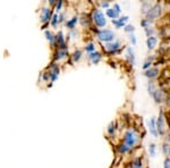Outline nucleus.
Instances as JSON below:
<instances>
[{
    "instance_id": "nucleus-1",
    "label": "nucleus",
    "mask_w": 170,
    "mask_h": 168,
    "mask_svg": "<svg viewBox=\"0 0 170 168\" xmlns=\"http://www.w3.org/2000/svg\"><path fill=\"white\" fill-rule=\"evenodd\" d=\"M124 141H125L126 146H128L129 148H132V147L135 146L137 143V141H138V135H137V133L135 131H132V130H130V131H128L126 133Z\"/></svg>"
},
{
    "instance_id": "nucleus-2",
    "label": "nucleus",
    "mask_w": 170,
    "mask_h": 168,
    "mask_svg": "<svg viewBox=\"0 0 170 168\" xmlns=\"http://www.w3.org/2000/svg\"><path fill=\"white\" fill-rule=\"evenodd\" d=\"M98 37L100 39L101 41H104V42H109L111 40H114V37H115V33L110 30H101L98 32Z\"/></svg>"
},
{
    "instance_id": "nucleus-3",
    "label": "nucleus",
    "mask_w": 170,
    "mask_h": 168,
    "mask_svg": "<svg viewBox=\"0 0 170 168\" xmlns=\"http://www.w3.org/2000/svg\"><path fill=\"white\" fill-rule=\"evenodd\" d=\"M93 21L98 26L103 27L106 24H107V21L104 18V15L102 14V11L99 10V9H95L94 10V14H93Z\"/></svg>"
},
{
    "instance_id": "nucleus-4",
    "label": "nucleus",
    "mask_w": 170,
    "mask_h": 168,
    "mask_svg": "<svg viewBox=\"0 0 170 168\" xmlns=\"http://www.w3.org/2000/svg\"><path fill=\"white\" fill-rule=\"evenodd\" d=\"M160 14H161V7H160V5H154V6H152V8L150 10L146 13V19L149 21H153L155 19L156 17H159Z\"/></svg>"
},
{
    "instance_id": "nucleus-5",
    "label": "nucleus",
    "mask_w": 170,
    "mask_h": 168,
    "mask_svg": "<svg viewBox=\"0 0 170 168\" xmlns=\"http://www.w3.org/2000/svg\"><path fill=\"white\" fill-rule=\"evenodd\" d=\"M156 130H158V132H159L160 134H163V133H164V119H163L162 112L160 114L159 118L156 120Z\"/></svg>"
},
{
    "instance_id": "nucleus-6",
    "label": "nucleus",
    "mask_w": 170,
    "mask_h": 168,
    "mask_svg": "<svg viewBox=\"0 0 170 168\" xmlns=\"http://www.w3.org/2000/svg\"><path fill=\"white\" fill-rule=\"evenodd\" d=\"M119 47H120V42H112V43H107L106 45V49H107L109 53H115V51H117L119 49Z\"/></svg>"
},
{
    "instance_id": "nucleus-7",
    "label": "nucleus",
    "mask_w": 170,
    "mask_h": 168,
    "mask_svg": "<svg viewBox=\"0 0 170 168\" xmlns=\"http://www.w3.org/2000/svg\"><path fill=\"white\" fill-rule=\"evenodd\" d=\"M149 124V128H150V132L152 133L153 136H158V130H156V126H155V119L154 118H151V119L148 122Z\"/></svg>"
},
{
    "instance_id": "nucleus-8",
    "label": "nucleus",
    "mask_w": 170,
    "mask_h": 168,
    "mask_svg": "<svg viewBox=\"0 0 170 168\" xmlns=\"http://www.w3.org/2000/svg\"><path fill=\"white\" fill-rule=\"evenodd\" d=\"M158 74H159V69L158 68H150V69L145 72V76L149 77V79H154V77L158 76Z\"/></svg>"
},
{
    "instance_id": "nucleus-9",
    "label": "nucleus",
    "mask_w": 170,
    "mask_h": 168,
    "mask_svg": "<svg viewBox=\"0 0 170 168\" xmlns=\"http://www.w3.org/2000/svg\"><path fill=\"white\" fill-rule=\"evenodd\" d=\"M127 21H128V16H124V17H120V18H119V21H116V19H114V21H112V23L115 24L117 29H120L122 26H124V25H125Z\"/></svg>"
},
{
    "instance_id": "nucleus-10",
    "label": "nucleus",
    "mask_w": 170,
    "mask_h": 168,
    "mask_svg": "<svg viewBox=\"0 0 170 168\" xmlns=\"http://www.w3.org/2000/svg\"><path fill=\"white\" fill-rule=\"evenodd\" d=\"M156 37H148V40H146V45H148L149 50H152V49H154V47L156 45Z\"/></svg>"
},
{
    "instance_id": "nucleus-11",
    "label": "nucleus",
    "mask_w": 170,
    "mask_h": 168,
    "mask_svg": "<svg viewBox=\"0 0 170 168\" xmlns=\"http://www.w3.org/2000/svg\"><path fill=\"white\" fill-rule=\"evenodd\" d=\"M152 97L154 98L155 102H158V104L162 102V100H163V93H162V91H160V90H155V92L152 94Z\"/></svg>"
},
{
    "instance_id": "nucleus-12",
    "label": "nucleus",
    "mask_w": 170,
    "mask_h": 168,
    "mask_svg": "<svg viewBox=\"0 0 170 168\" xmlns=\"http://www.w3.org/2000/svg\"><path fill=\"white\" fill-rule=\"evenodd\" d=\"M127 59L129 60V63L132 64V65L135 64V56H134V51L132 48L127 49Z\"/></svg>"
},
{
    "instance_id": "nucleus-13",
    "label": "nucleus",
    "mask_w": 170,
    "mask_h": 168,
    "mask_svg": "<svg viewBox=\"0 0 170 168\" xmlns=\"http://www.w3.org/2000/svg\"><path fill=\"white\" fill-rule=\"evenodd\" d=\"M90 59L92 60L93 64H98L101 59V55L99 53H92L90 55Z\"/></svg>"
},
{
    "instance_id": "nucleus-14",
    "label": "nucleus",
    "mask_w": 170,
    "mask_h": 168,
    "mask_svg": "<svg viewBox=\"0 0 170 168\" xmlns=\"http://www.w3.org/2000/svg\"><path fill=\"white\" fill-rule=\"evenodd\" d=\"M107 15L109 16L110 18H112V21H114L115 18H117V17H118L119 14L117 13V10H116V9H114V8H109V9L107 10Z\"/></svg>"
},
{
    "instance_id": "nucleus-15",
    "label": "nucleus",
    "mask_w": 170,
    "mask_h": 168,
    "mask_svg": "<svg viewBox=\"0 0 170 168\" xmlns=\"http://www.w3.org/2000/svg\"><path fill=\"white\" fill-rule=\"evenodd\" d=\"M151 4L150 2H148V1H144L143 4H142V8H141V10H142V13L143 14H145L146 15V13H148L150 9H151Z\"/></svg>"
},
{
    "instance_id": "nucleus-16",
    "label": "nucleus",
    "mask_w": 170,
    "mask_h": 168,
    "mask_svg": "<svg viewBox=\"0 0 170 168\" xmlns=\"http://www.w3.org/2000/svg\"><path fill=\"white\" fill-rule=\"evenodd\" d=\"M115 131H116V126H115V123L114 122H111L109 124V126H108V133L110 135H114L115 134Z\"/></svg>"
},
{
    "instance_id": "nucleus-17",
    "label": "nucleus",
    "mask_w": 170,
    "mask_h": 168,
    "mask_svg": "<svg viewBox=\"0 0 170 168\" xmlns=\"http://www.w3.org/2000/svg\"><path fill=\"white\" fill-rule=\"evenodd\" d=\"M129 147L128 146H126V144H122V146H119L118 147V150L120 151L122 153H125V152H127V151H129Z\"/></svg>"
},
{
    "instance_id": "nucleus-18",
    "label": "nucleus",
    "mask_w": 170,
    "mask_h": 168,
    "mask_svg": "<svg viewBox=\"0 0 170 168\" xmlns=\"http://www.w3.org/2000/svg\"><path fill=\"white\" fill-rule=\"evenodd\" d=\"M149 92H150V94H153L155 92L154 82H149Z\"/></svg>"
},
{
    "instance_id": "nucleus-19",
    "label": "nucleus",
    "mask_w": 170,
    "mask_h": 168,
    "mask_svg": "<svg viewBox=\"0 0 170 168\" xmlns=\"http://www.w3.org/2000/svg\"><path fill=\"white\" fill-rule=\"evenodd\" d=\"M152 61H153V57H151V58H148V60L144 63V65H143V68L144 69H148L149 67H150V65L152 64Z\"/></svg>"
},
{
    "instance_id": "nucleus-20",
    "label": "nucleus",
    "mask_w": 170,
    "mask_h": 168,
    "mask_svg": "<svg viewBox=\"0 0 170 168\" xmlns=\"http://www.w3.org/2000/svg\"><path fill=\"white\" fill-rule=\"evenodd\" d=\"M149 150H150V154H151V157H155V144H150V148H149Z\"/></svg>"
},
{
    "instance_id": "nucleus-21",
    "label": "nucleus",
    "mask_w": 170,
    "mask_h": 168,
    "mask_svg": "<svg viewBox=\"0 0 170 168\" xmlns=\"http://www.w3.org/2000/svg\"><path fill=\"white\" fill-rule=\"evenodd\" d=\"M50 16V11L48 9H43V15H42V21H47Z\"/></svg>"
},
{
    "instance_id": "nucleus-22",
    "label": "nucleus",
    "mask_w": 170,
    "mask_h": 168,
    "mask_svg": "<svg viewBox=\"0 0 170 168\" xmlns=\"http://www.w3.org/2000/svg\"><path fill=\"white\" fill-rule=\"evenodd\" d=\"M151 22H152V21H149V19H144V21H142V22H141V25L144 27V29H148L149 25L151 24Z\"/></svg>"
},
{
    "instance_id": "nucleus-23",
    "label": "nucleus",
    "mask_w": 170,
    "mask_h": 168,
    "mask_svg": "<svg viewBox=\"0 0 170 168\" xmlns=\"http://www.w3.org/2000/svg\"><path fill=\"white\" fill-rule=\"evenodd\" d=\"M134 31H135V27L133 25H127L125 27V32H127V33H133Z\"/></svg>"
},
{
    "instance_id": "nucleus-24",
    "label": "nucleus",
    "mask_w": 170,
    "mask_h": 168,
    "mask_svg": "<svg viewBox=\"0 0 170 168\" xmlns=\"http://www.w3.org/2000/svg\"><path fill=\"white\" fill-rule=\"evenodd\" d=\"M145 33H146L148 37H152V34L154 33V30H152V29L148 27V29H145Z\"/></svg>"
},
{
    "instance_id": "nucleus-25",
    "label": "nucleus",
    "mask_w": 170,
    "mask_h": 168,
    "mask_svg": "<svg viewBox=\"0 0 170 168\" xmlns=\"http://www.w3.org/2000/svg\"><path fill=\"white\" fill-rule=\"evenodd\" d=\"M93 50H94V45L92 43H90V45H86V51H89V53H92Z\"/></svg>"
},
{
    "instance_id": "nucleus-26",
    "label": "nucleus",
    "mask_w": 170,
    "mask_h": 168,
    "mask_svg": "<svg viewBox=\"0 0 170 168\" xmlns=\"http://www.w3.org/2000/svg\"><path fill=\"white\" fill-rule=\"evenodd\" d=\"M81 55H82L81 51H76V53H75V55H74V60H75V61L81 58Z\"/></svg>"
},
{
    "instance_id": "nucleus-27",
    "label": "nucleus",
    "mask_w": 170,
    "mask_h": 168,
    "mask_svg": "<svg viewBox=\"0 0 170 168\" xmlns=\"http://www.w3.org/2000/svg\"><path fill=\"white\" fill-rule=\"evenodd\" d=\"M76 21H77V18L75 17V18H73V21H70V22L67 23V25H68L69 27H73V26H74V24L76 23Z\"/></svg>"
},
{
    "instance_id": "nucleus-28",
    "label": "nucleus",
    "mask_w": 170,
    "mask_h": 168,
    "mask_svg": "<svg viewBox=\"0 0 170 168\" xmlns=\"http://www.w3.org/2000/svg\"><path fill=\"white\" fill-rule=\"evenodd\" d=\"M129 40L134 45H136V39H135V35H134V34H130L129 35Z\"/></svg>"
},
{
    "instance_id": "nucleus-29",
    "label": "nucleus",
    "mask_w": 170,
    "mask_h": 168,
    "mask_svg": "<svg viewBox=\"0 0 170 168\" xmlns=\"http://www.w3.org/2000/svg\"><path fill=\"white\" fill-rule=\"evenodd\" d=\"M163 168H170V159H166L164 160V166Z\"/></svg>"
},
{
    "instance_id": "nucleus-30",
    "label": "nucleus",
    "mask_w": 170,
    "mask_h": 168,
    "mask_svg": "<svg viewBox=\"0 0 170 168\" xmlns=\"http://www.w3.org/2000/svg\"><path fill=\"white\" fill-rule=\"evenodd\" d=\"M169 150H170V148H168V146H167V144H164V146H163V153H164V154H167V153L169 152Z\"/></svg>"
},
{
    "instance_id": "nucleus-31",
    "label": "nucleus",
    "mask_w": 170,
    "mask_h": 168,
    "mask_svg": "<svg viewBox=\"0 0 170 168\" xmlns=\"http://www.w3.org/2000/svg\"><path fill=\"white\" fill-rule=\"evenodd\" d=\"M114 7H115V9L116 10H117V13H118V14H120V7H119V5L118 4H115V6H114Z\"/></svg>"
},
{
    "instance_id": "nucleus-32",
    "label": "nucleus",
    "mask_w": 170,
    "mask_h": 168,
    "mask_svg": "<svg viewBox=\"0 0 170 168\" xmlns=\"http://www.w3.org/2000/svg\"><path fill=\"white\" fill-rule=\"evenodd\" d=\"M102 6H103V7H106V8H108V6H109V2H102Z\"/></svg>"
},
{
    "instance_id": "nucleus-33",
    "label": "nucleus",
    "mask_w": 170,
    "mask_h": 168,
    "mask_svg": "<svg viewBox=\"0 0 170 168\" xmlns=\"http://www.w3.org/2000/svg\"><path fill=\"white\" fill-rule=\"evenodd\" d=\"M167 139H168V141L170 142V133H169V134H168V138H167Z\"/></svg>"
},
{
    "instance_id": "nucleus-34",
    "label": "nucleus",
    "mask_w": 170,
    "mask_h": 168,
    "mask_svg": "<svg viewBox=\"0 0 170 168\" xmlns=\"http://www.w3.org/2000/svg\"><path fill=\"white\" fill-rule=\"evenodd\" d=\"M169 156H170V150H169Z\"/></svg>"
}]
</instances>
